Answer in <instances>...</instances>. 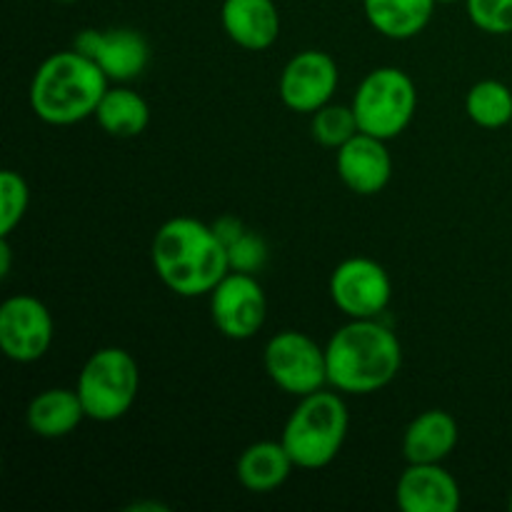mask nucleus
<instances>
[{
	"label": "nucleus",
	"mask_w": 512,
	"mask_h": 512,
	"mask_svg": "<svg viewBox=\"0 0 512 512\" xmlns=\"http://www.w3.org/2000/svg\"><path fill=\"white\" fill-rule=\"evenodd\" d=\"M75 390L88 420L115 423L138 398L140 368L128 350L100 348L85 360Z\"/></svg>",
	"instance_id": "39448f33"
},
{
	"label": "nucleus",
	"mask_w": 512,
	"mask_h": 512,
	"mask_svg": "<svg viewBox=\"0 0 512 512\" xmlns=\"http://www.w3.org/2000/svg\"><path fill=\"white\" fill-rule=\"evenodd\" d=\"M310 133H313L315 143L338 150L340 145H345L350 138L360 133L353 105L328 103L320 110H315L313 120H310Z\"/></svg>",
	"instance_id": "4be33fe9"
},
{
	"label": "nucleus",
	"mask_w": 512,
	"mask_h": 512,
	"mask_svg": "<svg viewBox=\"0 0 512 512\" xmlns=\"http://www.w3.org/2000/svg\"><path fill=\"white\" fill-rule=\"evenodd\" d=\"M85 415L83 403H80L78 390L68 388H48L35 395L25 413L30 433L45 440H58L73 433Z\"/></svg>",
	"instance_id": "a211bd4d"
},
{
	"label": "nucleus",
	"mask_w": 512,
	"mask_h": 512,
	"mask_svg": "<svg viewBox=\"0 0 512 512\" xmlns=\"http://www.w3.org/2000/svg\"><path fill=\"white\" fill-rule=\"evenodd\" d=\"M53 315L35 295H10L0 305V350L20 365L35 363L53 345Z\"/></svg>",
	"instance_id": "9d476101"
},
{
	"label": "nucleus",
	"mask_w": 512,
	"mask_h": 512,
	"mask_svg": "<svg viewBox=\"0 0 512 512\" xmlns=\"http://www.w3.org/2000/svg\"><path fill=\"white\" fill-rule=\"evenodd\" d=\"M228 258H230V270H238V273H258L260 268L268 260V248H265L263 238H258L250 230H243L233 243L228 245Z\"/></svg>",
	"instance_id": "393cba45"
},
{
	"label": "nucleus",
	"mask_w": 512,
	"mask_h": 512,
	"mask_svg": "<svg viewBox=\"0 0 512 512\" xmlns=\"http://www.w3.org/2000/svg\"><path fill=\"white\" fill-rule=\"evenodd\" d=\"M465 113L485 130L512 125V90L500 80H480L465 95Z\"/></svg>",
	"instance_id": "412c9836"
},
{
	"label": "nucleus",
	"mask_w": 512,
	"mask_h": 512,
	"mask_svg": "<svg viewBox=\"0 0 512 512\" xmlns=\"http://www.w3.org/2000/svg\"><path fill=\"white\" fill-rule=\"evenodd\" d=\"M330 300L350 320L380 318L393 298L390 275L378 260L348 258L330 275Z\"/></svg>",
	"instance_id": "1a4fd4ad"
},
{
	"label": "nucleus",
	"mask_w": 512,
	"mask_h": 512,
	"mask_svg": "<svg viewBox=\"0 0 512 512\" xmlns=\"http://www.w3.org/2000/svg\"><path fill=\"white\" fill-rule=\"evenodd\" d=\"M30 190L28 183L15 170L0 173V238H10L20 220L28 213Z\"/></svg>",
	"instance_id": "5701e85b"
},
{
	"label": "nucleus",
	"mask_w": 512,
	"mask_h": 512,
	"mask_svg": "<svg viewBox=\"0 0 512 512\" xmlns=\"http://www.w3.org/2000/svg\"><path fill=\"white\" fill-rule=\"evenodd\" d=\"M93 118L113 138H138L150 125V105L143 95L120 83L108 88Z\"/></svg>",
	"instance_id": "aec40b11"
},
{
	"label": "nucleus",
	"mask_w": 512,
	"mask_h": 512,
	"mask_svg": "<svg viewBox=\"0 0 512 512\" xmlns=\"http://www.w3.org/2000/svg\"><path fill=\"white\" fill-rule=\"evenodd\" d=\"M470 23L488 35L512 33V0H465Z\"/></svg>",
	"instance_id": "b1692460"
},
{
	"label": "nucleus",
	"mask_w": 512,
	"mask_h": 512,
	"mask_svg": "<svg viewBox=\"0 0 512 512\" xmlns=\"http://www.w3.org/2000/svg\"><path fill=\"white\" fill-rule=\"evenodd\" d=\"M108 83V75L88 55L75 48L53 53L30 80V108L48 125H75L95 115Z\"/></svg>",
	"instance_id": "7ed1b4c3"
},
{
	"label": "nucleus",
	"mask_w": 512,
	"mask_h": 512,
	"mask_svg": "<svg viewBox=\"0 0 512 512\" xmlns=\"http://www.w3.org/2000/svg\"><path fill=\"white\" fill-rule=\"evenodd\" d=\"M340 73L338 63L323 50H303L280 73V100L293 113H310L320 110L333 100L338 90Z\"/></svg>",
	"instance_id": "9b49d317"
},
{
	"label": "nucleus",
	"mask_w": 512,
	"mask_h": 512,
	"mask_svg": "<svg viewBox=\"0 0 512 512\" xmlns=\"http://www.w3.org/2000/svg\"><path fill=\"white\" fill-rule=\"evenodd\" d=\"M460 438L458 420L448 410H425L405 428L403 458L405 463H443L450 458Z\"/></svg>",
	"instance_id": "dca6fc26"
},
{
	"label": "nucleus",
	"mask_w": 512,
	"mask_h": 512,
	"mask_svg": "<svg viewBox=\"0 0 512 512\" xmlns=\"http://www.w3.org/2000/svg\"><path fill=\"white\" fill-rule=\"evenodd\" d=\"M150 260L160 283L180 298H200L230 273L228 248L213 225L190 215L170 218L158 228Z\"/></svg>",
	"instance_id": "f257e3e1"
},
{
	"label": "nucleus",
	"mask_w": 512,
	"mask_h": 512,
	"mask_svg": "<svg viewBox=\"0 0 512 512\" xmlns=\"http://www.w3.org/2000/svg\"><path fill=\"white\" fill-rule=\"evenodd\" d=\"M263 365L268 378L283 393L303 395L323 390L328 385V363L325 348H320L310 335L298 330H283L265 343Z\"/></svg>",
	"instance_id": "0eeeda50"
},
{
	"label": "nucleus",
	"mask_w": 512,
	"mask_h": 512,
	"mask_svg": "<svg viewBox=\"0 0 512 512\" xmlns=\"http://www.w3.org/2000/svg\"><path fill=\"white\" fill-rule=\"evenodd\" d=\"M295 463L283 440H260L240 453L235 475L248 493L265 495L288 483Z\"/></svg>",
	"instance_id": "f3484780"
},
{
	"label": "nucleus",
	"mask_w": 512,
	"mask_h": 512,
	"mask_svg": "<svg viewBox=\"0 0 512 512\" xmlns=\"http://www.w3.org/2000/svg\"><path fill=\"white\" fill-rule=\"evenodd\" d=\"M508 508L512 510V490H510V498H508Z\"/></svg>",
	"instance_id": "cd10ccee"
},
{
	"label": "nucleus",
	"mask_w": 512,
	"mask_h": 512,
	"mask_svg": "<svg viewBox=\"0 0 512 512\" xmlns=\"http://www.w3.org/2000/svg\"><path fill=\"white\" fill-rule=\"evenodd\" d=\"M73 48L100 65L110 83H130L148 68L150 45L133 28H85L75 35Z\"/></svg>",
	"instance_id": "f8f14e48"
},
{
	"label": "nucleus",
	"mask_w": 512,
	"mask_h": 512,
	"mask_svg": "<svg viewBox=\"0 0 512 512\" xmlns=\"http://www.w3.org/2000/svg\"><path fill=\"white\" fill-rule=\"evenodd\" d=\"M340 180L358 195H378L393 178V158L388 140L358 133L338 148L335 158Z\"/></svg>",
	"instance_id": "4468645a"
},
{
	"label": "nucleus",
	"mask_w": 512,
	"mask_h": 512,
	"mask_svg": "<svg viewBox=\"0 0 512 512\" xmlns=\"http://www.w3.org/2000/svg\"><path fill=\"white\" fill-rule=\"evenodd\" d=\"M353 110L360 133L393 140L408 130L418 108V90L405 70L383 65L360 80L353 95Z\"/></svg>",
	"instance_id": "423d86ee"
},
{
	"label": "nucleus",
	"mask_w": 512,
	"mask_h": 512,
	"mask_svg": "<svg viewBox=\"0 0 512 512\" xmlns=\"http://www.w3.org/2000/svg\"><path fill=\"white\" fill-rule=\"evenodd\" d=\"M220 23L228 38L250 53L268 50L280 35V13L273 0H223Z\"/></svg>",
	"instance_id": "2eb2a0df"
},
{
	"label": "nucleus",
	"mask_w": 512,
	"mask_h": 512,
	"mask_svg": "<svg viewBox=\"0 0 512 512\" xmlns=\"http://www.w3.org/2000/svg\"><path fill=\"white\" fill-rule=\"evenodd\" d=\"M348 425L345 400L323 388L300 398L280 440L288 448L295 468L320 470L340 455L348 438Z\"/></svg>",
	"instance_id": "20e7f679"
},
{
	"label": "nucleus",
	"mask_w": 512,
	"mask_h": 512,
	"mask_svg": "<svg viewBox=\"0 0 512 512\" xmlns=\"http://www.w3.org/2000/svg\"><path fill=\"white\" fill-rule=\"evenodd\" d=\"M325 363L330 388L345 395H370L398 378L403 345L378 318L350 320L330 335Z\"/></svg>",
	"instance_id": "f03ea898"
},
{
	"label": "nucleus",
	"mask_w": 512,
	"mask_h": 512,
	"mask_svg": "<svg viewBox=\"0 0 512 512\" xmlns=\"http://www.w3.org/2000/svg\"><path fill=\"white\" fill-rule=\"evenodd\" d=\"M10 255H13V250H10L8 238H0V278H8Z\"/></svg>",
	"instance_id": "a878e982"
},
{
	"label": "nucleus",
	"mask_w": 512,
	"mask_h": 512,
	"mask_svg": "<svg viewBox=\"0 0 512 512\" xmlns=\"http://www.w3.org/2000/svg\"><path fill=\"white\" fill-rule=\"evenodd\" d=\"M435 3H440V5H450V3H458V0H435Z\"/></svg>",
	"instance_id": "bb28decb"
},
{
	"label": "nucleus",
	"mask_w": 512,
	"mask_h": 512,
	"mask_svg": "<svg viewBox=\"0 0 512 512\" xmlns=\"http://www.w3.org/2000/svg\"><path fill=\"white\" fill-rule=\"evenodd\" d=\"M395 503L403 512H455L463 495L443 463H408L395 485Z\"/></svg>",
	"instance_id": "ddd939ff"
},
{
	"label": "nucleus",
	"mask_w": 512,
	"mask_h": 512,
	"mask_svg": "<svg viewBox=\"0 0 512 512\" xmlns=\"http://www.w3.org/2000/svg\"><path fill=\"white\" fill-rule=\"evenodd\" d=\"M58 3H75V0H58Z\"/></svg>",
	"instance_id": "c85d7f7f"
},
{
	"label": "nucleus",
	"mask_w": 512,
	"mask_h": 512,
	"mask_svg": "<svg viewBox=\"0 0 512 512\" xmlns=\"http://www.w3.org/2000/svg\"><path fill=\"white\" fill-rule=\"evenodd\" d=\"M210 318L228 340L255 338L268 318V300L258 278L230 270L210 293Z\"/></svg>",
	"instance_id": "6e6552de"
},
{
	"label": "nucleus",
	"mask_w": 512,
	"mask_h": 512,
	"mask_svg": "<svg viewBox=\"0 0 512 512\" xmlns=\"http://www.w3.org/2000/svg\"><path fill=\"white\" fill-rule=\"evenodd\" d=\"M435 0H363L373 30L390 40H410L428 28Z\"/></svg>",
	"instance_id": "6ab92c4d"
}]
</instances>
